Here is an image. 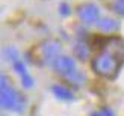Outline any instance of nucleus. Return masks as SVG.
Masks as SVG:
<instances>
[{
    "mask_svg": "<svg viewBox=\"0 0 124 116\" xmlns=\"http://www.w3.org/2000/svg\"><path fill=\"white\" fill-rule=\"evenodd\" d=\"M123 59L118 56L101 50L97 56L92 59V69L95 74L101 77H114L115 74H118V71L121 68Z\"/></svg>",
    "mask_w": 124,
    "mask_h": 116,
    "instance_id": "nucleus-1",
    "label": "nucleus"
},
{
    "mask_svg": "<svg viewBox=\"0 0 124 116\" xmlns=\"http://www.w3.org/2000/svg\"><path fill=\"white\" fill-rule=\"evenodd\" d=\"M0 104L5 109H9V110H15L18 113L23 112L24 106H26V101L24 98L17 94L14 88L9 84L8 78L5 75L0 77Z\"/></svg>",
    "mask_w": 124,
    "mask_h": 116,
    "instance_id": "nucleus-2",
    "label": "nucleus"
},
{
    "mask_svg": "<svg viewBox=\"0 0 124 116\" xmlns=\"http://www.w3.org/2000/svg\"><path fill=\"white\" fill-rule=\"evenodd\" d=\"M5 54L11 59L12 68L15 69V72H17L18 75H20L23 86H24V88H32V86H33V80H32V77L29 75V72H27V69H26V65H24L21 60H20V57H18L17 50H15V48L8 47V48L5 50Z\"/></svg>",
    "mask_w": 124,
    "mask_h": 116,
    "instance_id": "nucleus-3",
    "label": "nucleus"
},
{
    "mask_svg": "<svg viewBox=\"0 0 124 116\" xmlns=\"http://www.w3.org/2000/svg\"><path fill=\"white\" fill-rule=\"evenodd\" d=\"M59 51H61V44L54 39H46V41H42L41 45H39V54L46 62L53 63V60L56 57H59L58 56Z\"/></svg>",
    "mask_w": 124,
    "mask_h": 116,
    "instance_id": "nucleus-4",
    "label": "nucleus"
},
{
    "mask_svg": "<svg viewBox=\"0 0 124 116\" xmlns=\"http://www.w3.org/2000/svg\"><path fill=\"white\" fill-rule=\"evenodd\" d=\"M98 6L94 3H85V5H80L77 8V17L80 18V21H83L85 24H89V23H94L98 20Z\"/></svg>",
    "mask_w": 124,
    "mask_h": 116,
    "instance_id": "nucleus-5",
    "label": "nucleus"
},
{
    "mask_svg": "<svg viewBox=\"0 0 124 116\" xmlns=\"http://www.w3.org/2000/svg\"><path fill=\"white\" fill-rule=\"evenodd\" d=\"M53 69L61 75H70V74H74L76 71V63L74 60L70 57V56H59L53 60Z\"/></svg>",
    "mask_w": 124,
    "mask_h": 116,
    "instance_id": "nucleus-6",
    "label": "nucleus"
},
{
    "mask_svg": "<svg viewBox=\"0 0 124 116\" xmlns=\"http://www.w3.org/2000/svg\"><path fill=\"white\" fill-rule=\"evenodd\" d=\"M97 27L103 30V32H114V30H118L120 23L110 17H106V18H101V20L97 21Z\"/></svg>",
    "mask_w": 124,
    "mask_h": 116,
    "instance_id": "nucleus-7",
    "label": "nucleus"
},
{
    "mask_svg": "<svg viewBox=\"0 0 124 116\" xmlns=\"http://www.w3.org/2000/svg\"><path fill=\"white\" fill-rule=\"evenodd\" d=\"M52 90H53V94L58 96L59 100H64V101H73L74 100V95H73V92L68 88H65V86H61V84H54V86L52 88Z\"/></svg>",
    "mask_w": 124,
    "mask_h": 116,
    "instance_id": "nucleus-8",
    "label": "nucleus"
},
{
    "mask_svg": "<svg viewBox=\"0 0 124 116\" xmlns=\"http://www.w3.org/2000/svg\"><path fill=\"white\" fill-rule=\"evenodd\" d=\"M74 53H76V56L79 57V59H86L89 56V48H88V45H86V42H77L76 44V47H74Z\"/></svg>",
    "mask_w": 124,
    "mask_h": 116,
    "instance_id": "nucleus-9",
    "label": "nucleus"
},
{
    "mask_svg": "<svg viewBox=\"0 0 124 116\" xmlns=\"http://www.w3.org/2000/svg\"><path fill=\"white\" fill-rule=\"evenodd\" d=\"M114 11L120 15H124V0H115L114 5H112Z\"/></svg>",
    "mask_w": 124,
    "mask_h": 116,
    "instance_id": "nucleus-10",
    "label": "nucleus"
},
{
    "mask_svg": "<svg viewBox=\"0 0 124 116\" xmlns=\"http://www.w3.org/2000/svg\"><path fill=\"white\" fill-rule=\"evenodd\" d=\"M91 116H114V113H112L110 109H101V110H98V112H94Z\"/></svg>",
    "mask_w": 124,
    "mask_h": 116,
    "instance_id": "nucleus-11",
    "label": "nucleus"
},
{
    "mask_svg": "<svg viewBox=\"0 0 124 116\" xmlns=\"http://www.w3.org/2000/svg\"><path fill=\"white\" fill-rule=\"evenodd\" d=\"M59 12H61L62 15H68V14H70V6H68L67 3H62L59 6Z\"/></svg>",
    "mask_w": 124,
    "mask_h": 116,
    "instance_id": "nucleus-12",
    "label": "nucleus"
}]
</instances>
